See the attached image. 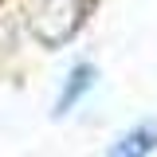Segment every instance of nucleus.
Masks as SVG:
<instances>
[{
	"mask_svg": "<svg viewBox=\"0 0 157 157\" xmlns=\"http://www.w3.org/2000/svg\"><path fill=\"white\" fill-rule=\"evenodd\" d=\"M153 153H157V122H149V118L122 130L106 149V157H153Z\"/></svg>",
	"mask_w": 157,
	"mask_h": 157,
	"instance_id": "2",
	"label": "nucleus"
},
{
	"mask_svg": "<svg viewBox=\"0 0 157 157\" xmlns=\"http://www.w3.org/2000/svg\"><path fill=\"white\" fill-rule=\"evenodd\" d=\"M94 82H98V67L94 63H75L71 71H67V78H63V90H59V98H55V114L63 118V114H71L82 98L94 90Z\"/></svg>",
	"mask_w": 157,
	"mask_h": 157,
	"instance_id": "1",
	"label": "nucleus"
}]
</instances>
